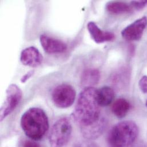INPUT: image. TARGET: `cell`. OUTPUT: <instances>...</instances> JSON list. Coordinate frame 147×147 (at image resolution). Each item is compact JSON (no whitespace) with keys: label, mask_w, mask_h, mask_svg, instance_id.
I'll return each mask as SVG.
<instances>
[{"label":"cell","mask_w":147,"mask_h":147,"mask_svg":"<svg viewBox=\"0 0 147 147\" xmlns=\"http://www.w3.org/2000/svg\"><path fill=\"white\" fill-rule=\"evenodd\" d=\"M96 90L93 87L84 88L78 95L73 116L81 127L90 125L100 118V106L97 100Z\"/></svg>","instance_id":"cell-1"},{"label":"cell","mask_w":147,"mask_h":147,"mask_svg":"<svg viewBox=\"0 0 147 147\" xmlns=\"http://www.w3.org/2000/svg\"><path fill=\"white\" fill-rule=\"evenodd\" d=\"M21 126L28 138L32 140H40L49 129L48 117L42 109L31 108L22 115Z\"/></svg>","instance_id":"cell-2"},{"label":"cell","mask_w":147,"mask_h":147,"mask_svg":"<svg viewBox=\"0 0 147 147\" xmlns=\"http://www.w3.org/2000/svg\"><path fill=\"white\" fill-rule=\"evenodd\" d=\"M138 135L139 129L134 121H121L109 131L108 136L109 147H131L137 140Z\"/></svg>","instance_id":"cell-3"},{"label":"cell","mask_w":147,"mask_h":147,"mask_svg":"<svg viewBox=\"0 0 147 147\" xmlns=\"http://www.w3.org/2000/svg\"><path fill=\"white\" fill-rule=\"evenodd\" d=\"M72 132V125L68 117L58 120L53 125L49 141L51 147H64L69 142Z\"/></svg>","instance_id":"cell-4"},{"label":"cell","mask_w":147,"mask_h":147,"mask_svg":"<svg viewBox=\"0 0 147 147\" xmlns=\"http://www.w3.org/2000/svg\"><path fill=\"white\" fill-rule=\"evenodd\" d=\"M76 92L74 87L68 84L57 86L52 93V99L55 105L59 108L65 109L73 105Z\"/></svg>","instance_id":"cell-5"},{"label":"cell","mask_w":147,"mask_h":147,"mask_svg":"<svg viewBox=\"0 0 147 147\" xmlns=\"http://www.w3.org/2000/svg\"><path fill=\"white\" fill-rule=\"evenodd\" d=\"M22 97V92L16 84L10 85L6 91V98L1 105L0 110L1 121L10 115L20 104Z\"/></svg>","instance_id":"cell-6"},{"label":"cell","mask_w":147,"mask_h":147,"mask_svg":"<svg viewBox=\"0 0 147 147\" xmlns=\"http://www.w3.org/2000/svg\"><path fill=\"white\" fill-rule=\"evenodd\" d=\"M147 26V18L144 16L125 27L121 32V36L127 41L139 40L142 37Z\"/></svg>","instance_id":"cell-7"},{"label":"cell","mask_w":147,"mask_h":147,"mask_svg":"<svg viewBox=\"0 0 147 147\" xmlns=\"http://www.w3.org/2000/svg\"><path fill=\"white\" fill-rule=\"evenodd\" d=\"M20 61L25 66L36 68L42 63L43 56L36 48L30 47L22 51Z\"/></svg>","instance_id":"cell-8"},{"label":"cell","mask_w":147,"mask_h":147,"mask_svg":"<svg viewBox=\"0 0 147 147\" xmlns=\"http://www.w3.org/2000/svg\"><path fill=\"white\" fill-rule=\"evenodd\" d=\"M40 41L42 48L48 53H63L67 49V45L63 41L45 34L41 35Z\"/></svg>","instance_id":"cell-9"},{"label":"cell","mask_w":147,"mask_h":147,"mask_svg":"<svg viewBox=\"0 0 147 147\" xmlns=\"http://www.w3.org/2000/svg\"><path fill=\"white\" fill-rule=\"evenodd\" d=\"M87 29L93 41L97 44L112 41L115 38V34L110 32L101 30L97 25L90 21L87 24Z\"/></svg>","instance_id":"cell-10"},{"label":"cell","mask_w":147,"mask_h":147,"mask_svg":"<svg viewBox=\"0 0 147 147\" xmlns=\"http://www.w3.org/2000/svg\"><path fill=\"white\" fill-rule=\"evenodd\" d=\"M107 127L105 119H100L94 123L86 127H81L82 136L88 140H95L104 133Z\"/></svg>","instance_id":"cell-11"},{"label":"cell","mask_w":147,"mask_h":147,"mask_svg":"<svg viewBox=\"0 0 147 147\" xmlns=\"http://www.w3.org/2000/svg\"><path fill=\"white\" fill-rule=\"evenodd\" d=\"M114 97L115 92L109 86H103L96 90V98L100 107H106L110 105Z\"/></svg>","instance_id":"cell-12"},{"label":"cell","mask_w":147,"mask_h":147,"mask_svg":"<svg viewBox=\"0 0 147 147\" xmlns=\"http://www.w3.org/2000/svg\"><path fill=\"white\" fill-rule=\"evenodd\" d=\"M131 109L129 102L124 98H118L113 102L111 109L113 114L118 118L125 117Z\"/></svg>","instance_id":"cell-13"},{"label":"cell","mask_w":147,"mask_h":147,"mask_svg":"<svg viewBox=\"0 0 147 147\" xmlns=\"http://www.w3.org/2000/svg\"><path fill=\"white\" fill-rule=\"evenodd\" d=\"M100 79V73L96 69H88L81 76V84L85 88L92 87L97 84Z\"/></svg>","instance_id":"cell-14"},{"label":"cell","mask_w":147,"mask_h":147,"mask_svg":"<svg viewBox=\"0 0 147 147\" xmlns=\"http://www.w3.org/2000/svg\"><path fill=\"white\" fill-rule=\"evenodd\" d=\"M106 9L110 13L120 14L130 13L132 7L129 4L122 1H111L106 5Z\"/></svg>","instance_id":"cell-15"},{"label":"cell","mask_w":147,"mask_h":147,"mask_svg":"<svg viewBox=\"0 0 147 147\" xmlns=\"http://www.w3.org/2000/svg\"><path fill=\"white\" fill-rule=\"evenodd\" d=\"M139 86L143 93H147V76L144 75L140 79Z\"/></svg>","instance_id":"cell-16"},{"label":"cell","mask_w":147,"mask_h":147,"mask_svg":"<svg viewBox=\"0 0 147 147\" xmlns=\"http://www.w3.org/2000/svg\"><path fill=\"white\" fill-rule=\"evenodd\" d=\"M74 147H98L97 145L90 140L80 142L76 143Z\"/></svg>","instance_id":"cell-17"},{"label":"cell","mask_w":147,"mask_h":147,"mask_svg":"<svg viewBox=\"0 0 147 147\" xmlns=\"http://www.w3.org/2000/svg\"><path fill=\"white\" fill-rule=\"evenodd\" d=\"M131 4L134 8L137 10L143 9L147 5V0L145 1H135L131 2Z\"/></svg>","instance_id":"cell-18"},{"label":"cell","mask_w":147,"mask_h":147,"mask_svg":"<svg viewBox=\"0 0 147 147\" xmlns=\"http://www.w3.org/2000/svg\"><path fill=\"white\" fill-rule=\"evenodd\" d=\"M34 71H30L28 72H27L25 75H24L21 78V82L22 83H25V82H26L34 74Z\"/></svg>","instance_id":"cell-19"},{"label":"cell","mask_w":147,"mask_h":147,"mask_svg":"<svg viewBox=\"0 0 147 147\" xmlns=\"http://www.w3.org/2000/svg\"><path fill=\"white\" fill-rule=\"evenodd\" d=\"M24 147H40V146L33 142L26 141L24 144Z\"/></svg>","instance_id":"cell-20"},{"label":"cell","mask_w":147,"mask_h":147,"mask_svg":"<svg viewBox=\"0 0 147 147\" xmlns=\"http://www.w3.org/2000/svg\"><path fill=\"white\" fill-rule=\"evenodd\" d=\"M146 107H147V101H146Z\"/></svg>","instance_id":"cell-21"}]
</instances>
